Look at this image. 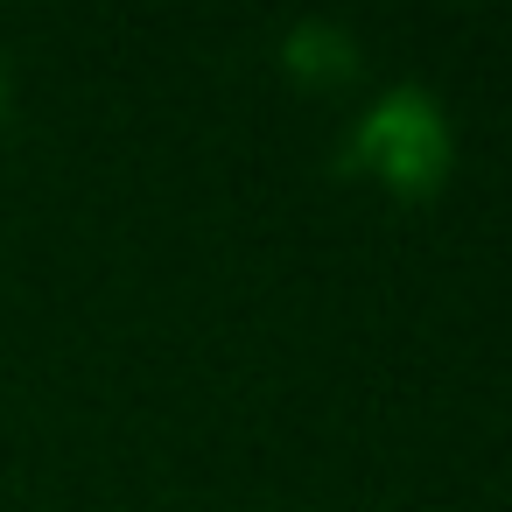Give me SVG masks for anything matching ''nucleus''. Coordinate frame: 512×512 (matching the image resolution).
Returning <instances> with one entry per match:
<instances>
[{"label": "nucleus", "instance_id": "1", "mask_svg": "<svg viewBox=\"0 0 512 512\" xmlns=\"http://www.w3.org/2000/svg\"><path fill=\"white\" fill-rule=\"evenodd\" d=\"M351 162L365 176H379L393 197H435L442 176H449V120H442V106L428 92H414V85L386 92L365 113V127L351 134Z\"/></svg>", "mask_w": 512, "mask_h": 512}]
</instances>
